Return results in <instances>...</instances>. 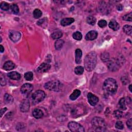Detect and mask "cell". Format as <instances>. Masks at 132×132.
<instances>
[{
	"label": "cell",
	"mask_w": 132,
	"mask_h": 132,
	"mask_svg": "<svg viewBox=\"0 0 132 132\" xmlns=\"http://www.w3.org/2000/svg\"><path fill=\"white\" fill-rule=\"evenodd\" d=\"M118 89L117 82L112 78L106 80L103 84V90L106 95L109 96L114 95Z\"/></svg>",
	"instance_id": "obj_1"
},
{
	"label": "cell",
	"mask_w": 132,
	"mask_h": 132,
	"mask_svg": "<svg viewBox=\"0 0 132 132\" xmlns=\"http://www.w3.org/2000/svg\"><path fill=\"white\" fill-rule=\"evenodd\" d=\"M97 62V55L96 52H91L86 56L84 59V66L88 71H91L95 69Z\"/></svg>",
	"instance_id": "obj_2"
},
{
	"label": "cell",
	"mask_w": 132,
	"mask_h": 132,
	"mask_svg": "<svg viewBox=\"0 0 132 132\" xmlns=\"http://www.w3.org/2000/svg\"><path fill=\"white\" fill-rule=\"evenodd\" d=\"M92 125L96 132H105L106 125L104 120L101 117H95L92 120Z\"/></svg>",
	"instance_id": "obj_3"
},
{
	"label": "cell",
	"mask_w": 132,
	"mask_h": 132,
	"mask_svg": "<svg viewBox=\"0 0 132 132\" xmlns=\"http://www.w3.org/2000/svg\"><path fill=\"white\" fill-rule=\"evenodd\" d=\"M62 85L59 81L54 80L47 82L45 85V88L50 91L58 92L62 89Z\"/></svg>",
	"instance_id": "obj_4"
},
{
	"label": "cell",
	"mask_w": 132,
	"mask_h": 132,
	"mask_svg": "<svg viewBox=\"0 0 132 132\" xmlns=\"http://www.w3.org/2000/svg\"><path fill=\"white\" fill-rule=\"evenodd\" d=\"M46 97V93L42 90H37L33 93L32 98L33 102L34 103H39L42 101Z\"/></svg>",
	"instance_id": "obj_5"
},
{
	"label": "cell",
	"mask_w": 132,
	"mask_h": 132,
	"mask_svg": "<svg viewBox=\"0 0 132 132\" xmlns=\"http://www.w3.org/2000/svg\"><path fill=\"white\" fill-rule=\"evenodd\" d=\"M120 66V62L117 59L113 58L107 62V67L112 71H117Z\"/></svg>",
	"instance_id": "obj_6"
},
{
	"label": "cell",
	"mask_w": 132,
	"mask_h": 132,
	"mask_svg": "<svg viewBox=\"0 0 132 132\" xmlns=\"http://www.w3.org/2000/svg\"><path fill=\"white\" fill-rule=\"evenodd\" d=\"M68 128L73 132H84L85 131L83 126L76 122H70L68 124Z\"/></svg>",
	"instance_id": "obj_7"
},
{
	"label": "cell",
	"mask_w": 132,
	"mask_h": 132,
	"mask_svg": "<svg viewBox=\"0 0 132 132\" xmlns=\"http://www.w3.org/2000/svg\"><path fill=\"white\" fill-rule=\"evenodd\" d=\"M33 90V86L30 84L26 83L22 86L21 88V92L25 95H29Z\"/></svg>",
	"instance_id": "obj_8"
},
{
	"label": "cell",
	"mask_w": 132,
	"mask_h": 132,
	"mask_svg": "<svg viewBox=\"0 0 132 132\" xmlns=\"http://www.w3.org/2000/svg\"><path fill=\"white\" fill-rule=\"evenodd\" d=\"M30 102L27 100H23L21 101L20 105V111L22 112H27L29 111L30 109Z\"/></svg>",
	"instance_id": "obj_9"
},
{
	"label": "cell",
	"mask_w": 132,
	"mask_h": 132,
	"mask_svg": "<svg viewBox=\"0 0 132 132\" xmlns=\"http://www.w3.org/2000/svg\"><path fill=\"white\" fill-rule=\"evenodd\" d=\"M87 98L89 103L92 106H95L99 102V98L91 93H89L88 94Z\"/></svg>",
	"instance_id": "obj_10"
},
{
	"label": "cell",
	"mask_w": 132,
	"mask_h": 132,
	"mask_svg": "<svg viewBox=\"0 0 132 132\" xmlns=\"http://www.w3.org/2000/svg\"><path fill=\"white\" fill-rule=\"evenodd\" d=\"M21 35L20 33L16 31H13L9 34L10 39L14 42L18 41L21 38Z\"/></svg>",
	"instance_id": "obj_11"
},
{
	"label": "cell",
	"mask_w": 132,
	"mask_h": 132,
	"mask_svg": "<svg viewBox=\"0 0 132 132\" xmlns=\"http://www.w3.org/2000/svg\"><path fill=\"white\" fill-rule=\"evenodd\" d=\"M51 68V65L48 63H42L37 68V71L40 73L46 72Z\"/></svg>",
	"instance_id": "obj_12"
},
{
	"label": "cell",
	"mask_w": 132,
	"mask_h": 132,
	"mask_svg": "<svg viewBox=\"0 0 132 132\" xmlns=\"http://www.w3.org/2000/svg\"><path fill=\"white\" fill-rule=\"evenodd\" d=\"M98 35V33L95 31H91L89 32L85 36L86 40L88 41L93 40L96 39Z\"/></svg>",
	"instance_id": "obj_13"
},
{
	"label": "cell",
	"mask_w": 132,
	"mask_h": 132,
	"mask_svg": "<svg viewBox=\"0 0 132 132\" xmlns=\"http://www.w3.org/2000/svg\"><path fill=\"white\" fill-rule=\"evenodd\" d=\"M109 27L114 31H118L120 28V25L115 20H112L109 22Z\"/></svg>",
	"instance_id": "obj_14"
},
{
	"label": "cell",
	"mask_w": 132,
	"mask_h": 132,
	"mask_svg": "<svg viewBox=\"0 0 132 132\" xmlns=\"http://www.w3.org/2000/svg\"><path fill=\"white\" fill-rule=\"evenodd\" d=\"M74 19L72 18H64L60 22V24L63 26H66L70 25L74 22Z\"/></svg>",
	"instance_id": "obj_15"
},
{
	"label": "cell",
	"mask_w": 132,
	"mask_h": 132,
	"mask_svg": "<svg viewBox=\"0 0 132 132\" xmlns=\"http://www.w3.org/2000/svg\"><path fill=\"white\" fill-rule=\"evenodd\" d=\"M8 78L12 80L18 81L21 79V75L16 71H13L8 74Z\"/></svg>",
	"instance_id": "obj_16"
},
{
	"label": "cell",
	"mask_w": 132,
	"mask_h": 132,
	"mask_svg": "<svg viewBox=\"0 0 132 132\" xmlns=\"http://www.w3.org/2000/svg\"><path fill=\"white\" fill-rule=\"evenodd\" d=\"M15 67V64L12 61H7L3 66V68L6 71H10L13 70Z\"/></svg>",
	"instance_id": "obj_17"
},
{
	"label": "cell",
	"mask_w": 132,
	"mask_h": 132,
	"mask_svg": "<svg viewBox=\"0 0 132 132\" xmlns=\"http://www.w3.org/2000/svg\"><path fill=\"white\" fill-rule=\"evenodd\" d=\"M33 115L35 118L40 119L43 116V113L40 109L36 108L33 112Z\"/></svg>",
	"instance_id": "obj_18"
},
{
	"label": "cell",
	"mask_w": 132,
	"mask_h": 132,
	"mask_svg": "<svg viewBox=\"0 0 132 132\" xmlns=\"http://www.w3.org/2000/svg\"><path fill=\"white\" fill-rule=\"evenodd\" d=\"M82 56V51L81 49H78L75 51V62L76 64H80Z\"/></svg>",
	"instance_id": "obj_19"
},
{
	"label": "cell",
	"mask_w": 132,
	"mask_h": 132,
	"mask_svg": "<svg viewBox=\"0 0 132 132\" xmlns=\"http://www.w3.org/2000/svg\"><path fill=\"white\" fill-rule=\"evenodd\" d=\"M81 95V91L78 89H75L73 91L70 96V99L72 101H74L78 98Z\"/></svg>",
	"instance_id": "obj_20"
},
{
	"label": "cell",
	"mask_w": 132,
	"mask_h": 132,
	"mask_svg": "<svg viewBox=\"0 0 132 132\" xmlns=\"http://www.w3.org/2000/svg\"><path fill=\"white\" fill-rule=\"evenodd\" d=\"M4 102L7 104H12L14 102V98L11 95L6 93L4 96Z\"/></svg>",
	"instance_id": "obj_21"
},
{
	"label": "cell",
	"mask_w": 132,
	"mask_h": 132,
	"mask_svg": "<svg viewBox=\"0 0 132 132\" xmlns=\"http://www.w3.org/2000/svg\"><path fill=\"white\" fill-rule=\"evenodd\" d=\"M63 36V33L60 31H56L53 33L51 35V37L53 39H59Z\"/></svg>",
	"instance_id": "obj_22"
},
{
	"label": "cell",
	"mask_w": 132,
	"mask_h": 132,
	"mask_svg": "<svg viewBox=\"0 0 132 132\" xmlns=\"http://www.w3.org/2000/svg\"><path fill=\"white\" fill-rule=\"evenodd\" d=\"M64 44V41L63 40L59 39L57 40L55 43V48L57 50H59L61 49Z\"/></svg>",
	"instance_id": "obj_23"
},
{
	"label": "cell",
	"mask_w": 132,
	"mask_h": 132,
	"mask_svg": "<svg viewBox=\"0 0 132 132\" xmlns=\"http://www.w3.org/2000/svg\"><path fill=\"white\" fill-rule=\"evenodd\" d=\"M123 30L126 34L128 35H131L132 33V27L131 25H125L123 26Z\"/></svg>",
	"instance_id": "obj_24"
},
{
	"label": "cell",
	"mask_w": 132,
	"mask_h": 132,
	"mask_svg": "<svg viewBox=\"0 0 132 132\" xmlns=\"http://www.w3.org/2000/svg\"><path fill=\"white\" fill-rule=\"evenodd\" d=\"M96 21H97L96 18L95 17V16H88L87 18V23L91 25H94L96 23Z\"/></svg>",
	"instance_id": "obj_25"
},
{
	"label": "cell",
	"mask_w": 132,
	"mask_h": 132,
	"mask_svg": "<svg viewBox=\"0 0 132 132\" xmlns=\"http://www.w3.org/2000/svg\"><path fill=\"white\" fill-rule=\"evenodd\" d=\"M119 105L121 109L122 110H126V99L124 98H123L120 99V100L119 102Z\"/></svg>",
	"instance_id": "obj_26"
},
{
	"label": "cell",
	"mask_w": 132,
	"mask_h": 132,
	"mask_svg": "<svg viewBox=\"0 0 132 132\" xmlns=\"http://www.w3.org/2000/svg\"><path fill=\"white\" fill-rule=\"evenodd\" d=\"M10 9L12 10V12H13V13L15 15L18 14L19 13V7L17 5H16L15 4H14L11 5Z\"/></svg>",
	"instance_id": "obj_27"
},
{
	"label": "cell",
	"mask_w": 132,
	"mask_h": 132,
	"mask_svg": "<svg viewBox=\"0 0 132 132\" xmlns=\"http://www.w3.org/2000/svg\"><path fill=\"white\" fill-rule=\"evenodd\" d=\"M42 15V12L39 9H36L34 10V12H33V16H34V17L36 19H38L41 17Z\"/></svg>",
	"instance_id": "obj_28"
},
{
	"label": "cell",
	"mask_w": 132,
	"mask_h": 132,
	"mask_svg": "<svg viewBox=\"0 0 132 132\" xmlns=\"http://www.w3.org/2000/svg\"><path fill=\"white\" fill-rule=\"evenodd\" d=\"M84 69L82 66H78L75 68L74 72L77 75H82L84 73Z\"/></svg>",
	"instance_id": "obj_29"
},
{
	"label": "cell",
	"mask_w": 132,
	"mask_h": 132,
	"mask_svg": "<svg viewBox=\"0 0 132 132\" xmlns=\"http://www.w3.org/2000/svg\"><path fill=\"white\" fill-rule=\"evenodd\" d=\"M101 58L104 62H107L109 59V55L107 52H104L101 54Z\"/></svg>",
	"instance_id": "obj_30"
},
{
	"label": "cell",
	"mask_w": 132,
	"mask_h": 132,
	"mask_svg": "<svg viewBox=\"0 0 132 132\" xmlns=\"http://www.w3.org/2000/svg\"><path fill=\"white\" fill-rule=\"evenodd\" d=\"M24 78L27 81H31L33 79V73L32 72H27L24 74Z\"/></svg>",
	"instance_id": "obj_31"
},
{
	"label": "cell",
	"mask_w": 132,
	"mask_h": 132,
	"mask_svg": "<svg viewBox=\"0 0 132 132\" xmlns=\"http://www.w3.org/2000/svg\"><path fill=\"white\" fill-rule=\"evenodd\" d=\"M73 38L76 40H81L82 39V34L80 32H76L73 33Z\"/></svg>",
	"instance_id": "obj_32"
},
{
	"label": "cell",
	"mask_w": 132,
	"mask_h": 132,
	"mask_svg": "<svg viewBox=\"0 0 132 132\" xmlns=\"http://www.w3.org/2000/svg\"><path fill=\"white\" fill-rule=\"evenodd\" d=\"M113 115L116 118L120 119L122 117L123 113L121 111H119V110H117V111H115L114 112Z\"/></svg>",
	"instance_id": "obj_33"
},
{
	"label": "cell",
	"mask_w": 132,
	"mask_h": 132,
	"mask_svg": "<svg viewBox=\"0 0 132 132\" xmlns=\"http://www.w3.org/2000/svg\"><path fill=\"white\" fill-rule=\"evenodd\" d=\"M1 8L3 10H8L9 9V4L6 2H2L1 4Z\"/></svg>",
	"instance_id": "obj_34"
},
{
	"label": "cell",
	"mask_w": 132,
	"mask_h": 132,
	"mask_svg": "<svg viewBox=\"0 0 132 132\" xmlns=\"http://www.w3.org/2000/svg\"><path fill=\"white\" fill-rule=\"evenodd\" d=\"M107 24V22L105 20H101L99 21L98 22V25L100 27H101V28L105 27V26H106Z\"/></svg>",
	"instance_id": "obj_35"
},
{
	"label": "cell",
	"mask_w": 132,
	"mask_h": 132,
	"mask_svg": "<svg viewBox=\"0 0 132 132\" xmlns=\"http://www.w3.org/2000/svg\"><path fill=\"white\" fill-rule=\"evenodd\" d=\"M115 127H116V128L118 129V130H122L124 128V125H123L122 122L119 121H117L116 122V123Z\"/></svg>",
	"instance_id": "obj_36"
},
{
	"label": "cell",
	"mask_w": 132,
	"mask_h": 132,
	"mask_svg": "<svg viewBox=\"0 0 132 132\" xmlns=\"http://www.w3.org/2000/svg\"><path fill=\"white\" fill-rule=\"evenodd\" d=\"M132 13H130L127 15H126L123 16V19L126 21H132Z\"/></svg>",
	"instance_id": "obj_37"
},
{
	"label": "cell",
	"mask_w": 132,
	"mask_h": 132,
	"mask_svg": "<svg viewBox=\"0 0 132 132\" xmlns=\"http://www.w3.org/2000/svg\"><path fill=\"white\" fill-rule=\"evenodd\" d=\"M6 84V81L5 78L2 75L1 76V86H5Z\"/></svg>",
	"instance_id": "obj_38"
},
{
	"label": "cell",
	"mask_w": 132,
	"mask_h": 132,
	"mask_svg": "<svg viewBox=\"0 0 132 132\" xmlns=\"http://www.w3.org/2000/svg\"><path fill=\"white\" fill-rule=\"evenodd\" d=\"M126 125H127L128 127L130 129H132V119H130L128 120L127 122H126Z\"/></svg>",
	"instance_id": "obj_39"
},
{
	"label": "cell",
	"mask_w": 132,
	"mask_h": 132,
	"mask_svg": "<svg viewBox=\"0 0 132 132\" xmlns=\"http://www.w3.org/2000/svg\"><path fill=\"white\" fill-rule=\"evenodd\" d=\"M7 111V108H3L1 110V117H2L3 116V114L5 113V112Z\"/></svg>",
	"instance_id": "obj_40"
},
{
	"label": "cell",
	"mask_w": 132,
	"mask_h": 132,
	"mask_svg": "<svg viewBox=\"0 0 132 132\" xmlns=\"http://www.w3.org/2000/svg\"><path fill=\"white\" fill-rule=\"evenodd\" d=\"M117 8V9L120 11L122 10L123 9V6H122V5H121V4H119V5H118Z\"/></svg>",
	"instance_id": "obj_41"
},
{
	"label": "cell",
	"mask_w": 132,
	"mask_h": 132,
	"mask_svg": "<svg viewBox=\"0 0 132 132\" xmlns=\"http://www.w3.org/2000/svg\"><path fill=\"white\" fill-rule=\"evenodd\" d=\"M0 48H1V49H0V51H1V53H3L4 51V48L3 47L2 45L0 46Z\"/></svg>",
	"instance_id": "obj_42"
},
{
	"label": "cell",
	"mask_w": 132,
	"mask_h": 132,
	"mask_svg": "<svg viewBox=\"0 0 132 132\" xmlns=\"http://www.w3.org/2000/svg\"><path fill=\"white\" fill-rule=\"evenodd\" d=\"M132 85H130V86H129V90H130V91H131V92H132Z\"/></svg>",
	"instance_id": "obj_43"
}]
</instances>
